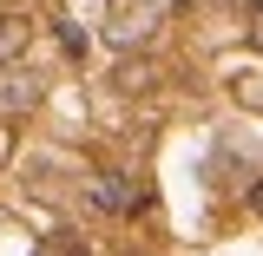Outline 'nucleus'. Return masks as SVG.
I'll return each instance as SVG.
<instances>
[{
    "mask_svg": "<svg viewBox=\"0 0 263 256\" xmlns=\"http://www.w3.org/2000/svg\"><path fill=\"white\" fill-rule=\"evenodd\" d=\"M40 92H46V79L33 66H0V119H20L27 105H40Z\"/></svg>",
    "mask_w": 263,
    "mask_h": 256,
    "instance_id": "f257e3e1",
    "label": "nucleus"
},
{
    "mask_svg": "<svg viewBox=\"0 0 263 256\" xmlns=\"http://www.w3.org/2000/svg\"><path fill=\"white\" fill-rule=\"evenodd\" d=\"M92 197L105 204V210H112V217H132V210H145V204H152V191H138L125 171H105V178L92 184Z\"/></svg>",
    "mask_w": 263,
    "mask_h": 256,
    "instance_id": "f03ea898",
    "label": "nucleus"
},
{
    "mask_svg": "<svg viewBox=\"0 0 263 256\" xmlns=\"http://www.w3.org/2000/svg\"><path fill=\"white\" fill-rule=\"evenodd\" d=\"M20 53H27V20L7 13V20H0V66H13Z\"/></svg>",
    "mask_w": 263,
    "mask_h": 256,
    "instance_id": "7ed1b4c3",
    "label": "nucleus"
},
{
    "mask_svg": "<svg viewBox=\"0 0 263 256\" xmlns=\"http://www.w3.org/2000/svg\"><path fill=\"white\" fill-rule=\"evenodd\" d=\"M145 86H152V66H145V60H125V66H119V92H145Z\"/></svg>",
    "mask_w": 263,
    "mask_h": 256,
    "instance_id": "20e7f679",
    "label": "nucleus"
},
{
    "mask_svg": "<svg viewBox=\"0 0 263 256\" xmlns=\"http://www.w3.org/2000/svg\"><path fill=\"white\" fill-rule=\"evenodd\" d=\"M250 204H257V210H263V184H257V191H250Z\"/></svg>",
    "mask_w": 263,
    "mask_h": 256,
    "instance_id": "39448f33",
    "label": "nucleus"
}]
</instances>
